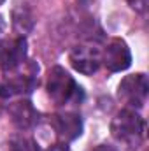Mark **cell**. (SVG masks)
Here are the masks:
<instances>
[{
    "instance_id": "4",
    "label": "cell",
    "mask_w": 149,
    "mask_h": 151,
    "mask_svg": "<svg viewBox=\"0 0 149 151\" xmlns=\"http://www.w3.org/2000/svg\"><path fill=\"white\" fill-rule=\"evenodd\" d=\"M69 60H70V65L77 72L84 76H91L102 65V53L93 44H79V46L72 47Z\"/></svg>"
},
{
    "instance_id": "5",
    "label": "cell",
    "mask_w": 149,
    "mask_h": 151,
    "mask_svg": "<svg viewBox=\"0 0 149 151\" xmlns=\"http://www.w3.org/2000/svg\"><path fill=\"white\" fill-rule=\"evenodd\" d=\"M27 60V40L25 37L0 40V69L12 72L19 69Z\"/></svg>"
},
{
    "instance_id": "3",
    "label": "cell",
    "mask_w": 149,
    "mask_h": 151,
    "mask_svg": "<svg viewBox=\"0 0 149 151\" xmlns=\"http://www.w3.org/2000/svg\"><path fill=\"white\" fill-rule=\"evenodd\" d=\"M149 83L146 74L126 76L117 86V97L132 107H142L148 100Z\"/></svg>"
},
{
    "instance_id": "7",
    "label": "cell",
    "mask_w": 149,
    "mask_h": 151,
    "mask_svg": "<svg viewBox=\"0 0 149 151\" xmlns=\"http://www.w3.org/2000/svg\"><path fill=\"white\" fill-rule=\"evenodd\" d=\"M102 63L111 72L126 70L132 65V53H130V47L126 46V42L121 39H112L107 44L105 51L102 53Z\"/></svg>"
},
{
    "instance_id": "14",
    "label": "cell",
    "mask_w": 149,
    "mask_h": 151,
    "mask_svg": "<svg viewBox=\"0 0 149 151\" xmlns=\"http://www.w3.org/2000/svg\"><path fill=\"white\" fill-rule=\"evenodd\" d=\"M2 30H4V19H2V16H0V34H2Z\"/></svg>"
},
{
    "instance_id": "9",
    "label": "cell",
    "mask_w": 149,
    "mask_h": 151,
    "mask_svg": "<svg viewBox=\"0 0 149 151\" xmlns=\"http://www.w3.org/2000/svg\"><path fill=\"white\" fill-rule=\"evenodd\" d=\"M9 118L18 130H30L39 123L40 116L30 100H18L9 106Z\"/></svg>"
},
{
    "instance_id": "6",
    "label": "cell",
    "mask_w": 149,
    "mask_h": 151,
    "mask_svg": "<svg viewBox=\"0 0 149 151\" xmlns=\"http://www.w3.org/2000/svg\"><path fill=\"white\" fill-rule=\"evenodd\" d=\"M39 67L30 65V70L25 74H16L11 77H5L0 81V99H11L14 95H23V93H32L34 88L37 86Z\"/></svg>"
},
{
    "instance_id": "1",
    "label": "cell",
    "mask_w": 149,
    "mask_h": 151,
    "mask_svg": "<svg viewBox=\"0 0 149 151\" xmlns=\"http://www.w3.org/2000/svg\"><path fill=\"white\" fill-rule=\"evenodd\" d=\"M112 137L128 150H137L142 146L146 137V121L132 109H123L112 118Z\"/></svg>"
},
{
    "instance_id": "15",
    "label": "cell",
    "mask_w": 149,
    "mask_h": 151,
    "mask_svg": "<svg viewBox=\"0 0 149 151\" xmlns=\"http://www.w3.org/2000/svg\"><path fill=\"white\" fill-rule=\"evenodd\" d=\"M4 2H5V0H0V4H4Z\"/></svg>"
},
{
    "instance_id": "12",
    "label": "cell",
    "mask_w": 149,
    "mask_h": 151,
    "mask_svg": "<svg viewBox=\"0 0 149 151\" xmlns=\"http://www.w3.org/2000/svg\"><path fill=\"white\" fill-rule=\"evenodd\" d=\"M90 151H117L116 148H112L109 144H98V146H95V148H91Z\"/></svg>"
},
{
    "instance_id": "13",
    "label": "cell",
    "mask_w": 149,
    "mask_h": 151,
    "mask_svg": "<svg viewBox=\"0 0 149 151\" xmlns=\"http://www.w3.org/2000/svg\"><path fill=\"white\" fill-rule=\"evenodd\" d=\"M49 151H70V150L67 148V144H56V146L49 148Z\"/></svg>"
},
{
    "instance_id": "11",
    "label": "cell",
    "mask_w": 149,
    "mask_h": 151,
    "mask_svg": "<svg viewBox=\"0 0 149 151\" xmlns=\"http://www.w3.org/2000/svg\"><path fill=\"white\" fill-rule=\"evenodd\" d=\"M0 151H39L37 144L34 139L25 137V135H12L11 139H7Z\"/></svg>"
},
{
    "instance_id": "10",
    "label": "cell",
    "mask_w": 149,
    "mask_h": 151,
    "mask_svg": "<svg viewBox=\"0 0 149 151\" xmlns=\"http://www.w3.org/2000/svg\"><path fill=\"white\" fill-rule=\"evenodd\" d=\"M12 25H14L16 32L21 34V37L34 28V14L25 4H18V7H14V11H12Z\"/></svg>"
},
{
    "instance_id": "2",
    "label": "cell",
    "mask_w": 149,
    "mask_h": 151,
    "mask_svg": "<svg viewBox=\"0 0 149 151\" xmlns=\"http://www.w3.org/2000/svg\"><path fill=\"white\" fill-rule=\"evenodd\" d=\"M46 90H47V95L51 97V100L58 106L77 104L82 99V88L74 81V77L60 65H56L49 70Z\"/></svg>"
},
{
    "instance_id": "8",
    "label": "cell",
    "mask_w": 149,
    "mask_h": 151,
    "mask_svg": "<svg viewBox=\"0 0 149 151\" xmlns=\"http://www.w3.org/2000/svg\"><path fill=\"white\" fill-rule=\"evenodd\" d=\"M51 125H53L56 135L60 137V141H63V142H70L82 134V119L75 113L54 114L51 119Z\"/></svg>"
}]
</instances>
